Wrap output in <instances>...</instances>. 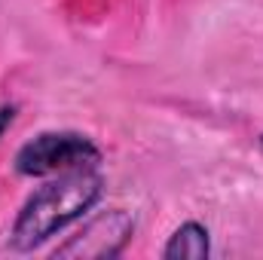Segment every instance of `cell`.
Instances as JSON below:
<instances>
[{"label":"cell","mask_w":263,"mask_h":260,"mask_svg":"<svg viewBox=\"0 0 263 260\" xmlns=\"http://www.w3.org/2000/svg\"><path fill=\"white\" fill-rule=\"evenodd\" d=\"M101 199H104V175L98 172V165L52 175L15 211L6 245L18 254H28L55 239L70 224L83 220Z\"/></svg>","instance_id":"obj_1"},{"label":"cell","mask_w":263,"mask_h":260,"mask_svg":"<svg viewBox=\"0 0 263 260\" xmlns=\"http://www.w3.org/2000/svg\"><path fill=\"white\" fill-rule=\"evenodd\" d=\"M101 162V147L73 129H46L28 138L12 159L15 175L22 178H52L73 169H92Z\"/></svg>","instance_id":"obj_2"},{"label":"cell","mask_w":263,"mask_h":260,"mask_svg":"<svg viewBox=\"0 0 263 260\" xmlns=\"http://www.w3.org/2000/svg\"><path fill=\"white\" fill-rule=\"evenodd\" d=\"M135 236V217L126 208H110L95 214L92 220L83 224V230H77L65 245H59L52 251V257L62 260H110L120 257L126 251V245Z\"/></svg>","instance_id":"obj_3"},{"label":"cell","mask_w":263,"mask_h":260,"mask_svg":"<svg viewBox=\"0 0 263 260\" xmlns=\"http://www.w3.org/2000/svg\"><path fill=\"white\" fill-rule=\"evenodd\" d=\"M211 254V233L205 224L199 220H184L165 242L162 248V257L165 260H178V257H193L202 260Z\"/></svg>","instance_id":"obj_4"},{"label":"cell","mask_w":263,"mask_h":260,"mask_svg":"<svg viewBox=\"0 0 263 260\" xmlns=\"http://www.w3.org/2000/svg\"><path fill=\"white\" fill-rule=\"evenodd\" d=\"M15 117H18V104H12V101L0 104V138H3V135H6V129L15 123Z\"/></svg>","instance_id":"obj_5"},{"label":"cell","mask_w":263,"mask_h":260,"mask_svg":"<svg viewBox=\"0 0 263 260\" xmlns=\"http://www.w3.org/2000/svg\"><path fill=\"white\" fill-rule=\"evenodd\" d=\"M257 144H260V150H263V132H260V138H257Z\"/></svg>","instance_id":"obj_6"}]
</instances>
